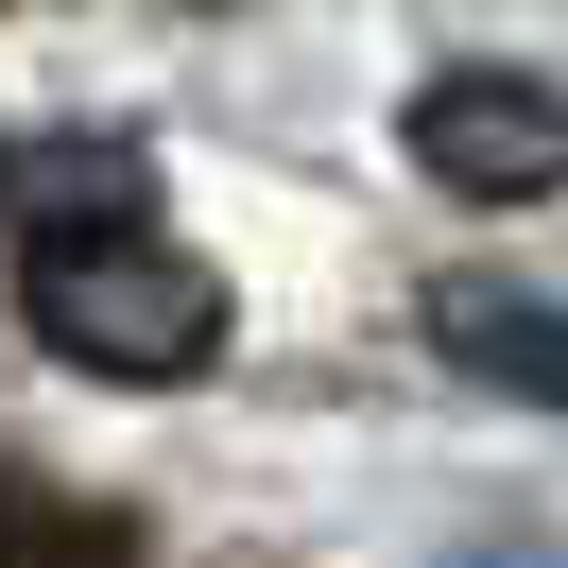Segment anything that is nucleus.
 I'll list each match as a JSON object with an SVG mask.
<instances>
[{
	"label": "nucleus",
	"instance_id": "1",
	"mask_svg": "<svg viewBox=\"0 0 568 568\" xmlns=\"http://www.w3.org/2000/svg\"><path fill=\"white\" fill-rule=\"evenodd\" d=\"M18 311H36L52 362H87V379H207L224 362V276L173 242H87V258H18Z\"/></svg>",
	"mask_w": 568,
	"mask_h": 568
},
{
	"label": "nucleus",
	"instance_id": "2",
	"mask_svg": "<svg viewBox=\"0 0 568 568\" xmlns=\"http://www.w3.org/2000/svg\"><path fill=\"white\" fill-rule=\"evenodd\" d=\"M396 139H414V173L448 207H551L568 190V87L551 70H430Z\"/></svg>",
	"mask_w": 568,
	"mask_h": 568
},
{
	"label": "nucleus",
	"instance_id": "3",
	"mask_svg": "<svg viewBox=\"0 0 568 568\" xmlns=\"http://www.w3.org/2000/svg\"><path fill=\"white\" fill-rule=\"evenodd\" d=\"M0 224H18V258L155 242V155L121 121H36V139H0Z\"/></svg>",
	"mask_w": 568,
	"mask_h": 568
},
{
	"label": "nucleus",
	"instance_id": "4",
	"mask_svg": "<svg viewBox=\"0 0 568 568\" xmlns=\"http://www.w3.org/2000/svg\"><path fill=\"white\" fill-rule=\"evenodd\" d=\"M430 362L483 396H534V414H568V293H517V276H430L414 293Z\"/></svg>",
	"mask_w": 568,
	"mask_h": 568
}]
</instances>
